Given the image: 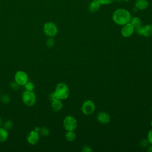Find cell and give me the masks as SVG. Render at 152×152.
<instances>
[{
    "label": "cell",
    "instance_id": "6da1fadb",
    "mask_svg": "<svg viewBox=\"0 0 152 152\" xmlns=\"http://www.w3.org/2000/svg\"><path fill=\"white\" fill-rule=\"evenodd\" d=\"M131 17L130 12L124 8L117 9L112 14L113 21L119 26H124L129 23Z\"/></svg>",
    "mask_w": 152,
    "mask_h": 152
},
{
    "label": "cell",
    "instance_id": "7a4b0ae2",
    "mask_svg": "<svg viewBox=\"0 0 152 152\" xmlns=\"http://www.w3.org/2000/svg\"><path fill=\"white\" fill-rule=\"evenodd\" d=\"M54 92L57 98L60 100H65L69 96V87L64 83H58L56 86Z\"/></svg>",
    "mask_w": 152,
    "mask_h": 152
},
{
    "label": "cell",
    "instance_id": "3957f363",
    "mask_svg": "<svg viewBox=\"0 0 152 152\" xmlns=\"http://www.w3.org/2000/svg\"><path fill=\"white\" fill-rule=\"evenodd\" d=\"M21 99L26 106H32L36 102V96L33 91L25 90L22 93Z\"/></svg>",
    "mask_w": 152,
    "mask_h": 152
},
{
    "label": "cell",
    "instance_id": "277c9868",
    "mask_svg": "<svg viewBox=\"0 0 152 152\" xmlns=\"http://www.w3.org/2000/svg\"><path fill=\"white\" fill-rule=\"evenodd\" d=\"M44 33L49 37H53L58 34V28L56 24L52 21L45 23L43 27Z\"/></svg>",
    "mask_w": 152,
    "mask_h": 152
},
{
    "label": "cell",
    "instance_id": "5b68a950",
    "mask_svg": "<svg viewBox=\"0 0 152 152\" xmlns=\"http://www.w3.org/2000/svg\"><path fill=\"white\" fill-rule=\"evenodd\" d=\"M96 109L94 103L91 100H87L83 102L81 105V110L83 114L86 115H90L92 114Z\"/></svg>",
    "mask_w": 152,
    "mask_h": 152
},
{
    "label": "cell",
    "instance_id": "8992f818",
    "mask_svg": "<svg viewBox=\"0 0 152 152\" xmlns=\"http://www.w3.org/2000/svg\"><path fill=\"white\" fill-rule=\"evenodd\" d=\"M63 124L66 131H74L77 126V121L74 116H67L64 118Z\"/></svg>",
    "mask_w": 152,
    "mask_h": 152
},
{
    "label": "cell",
    "instance_id": "52a82bcc",
    "mask_svg": "<svg viewBox=\"0 0 152 152\" xmlns=\"http://www.w3.org/2000/svg\"><path fill=\"white\" fill-rule=\"evenodd\" d=\"M14 81L20 86H24L28 81V75L24 71H18L15 74Z\"/></svg>",
    "mask_w": 152,
    "mask_h": 152
},
{
    "label": "cell",
    "instance_id": "ba28073f",
    "mask_svg": "<svg viewBox=\"0 0 152 152\" xmlns=\"http://www.w3.org/2000/svg\"><path fill=\"white\" fill-rule=\"evenodd\" d=\"M138 35L143 36L145 37H150L152 36V25L146 24L142 26L140 28L135 30Z\"/></svg>",
    "mask_w": 152,
    "mask_h": 152
},
{
    "label": "cell",
    "instance_id": "9c48e42d",
    "mask_svg": "<svg viewBox=\"0 0 152 152\" xmlns=\"http://www.w3.org/2000/svg\"><path fill=\"white\" fill-rule=\"evenodd\" d=\"M122 28H121V34L124 37H129L132 35L135 31V28L134 26L129 23L122 26Z\"/></svg>",
    "mask_w": 152,
    "mask_h": 152
},
{
    "label": "cell",
    "instance_id": "30bf717a",
    "mask_svg": "<svg viewBox=\"0 0 152 152\" xmlns=\"http://www.w3.org/2000/svg\"><path fill=\"white\" fill-rule=\"evenodd\" d=\"M39 139H40L39 132L34 130L30 131L27 137V141L28 142V144L31 145L36 144L39 142Z\"/></svg>",
    "mask_w": 152,
    "mask_h": 152
},
{
    "label": "cell",
    "instance_id": "8fae6325",
    "mask_svg": "<svg viewBox=\"0 0 152 152\" xmlns=\"http://www.w3.org/2000/svg\"><path fill=\"white\" fill-rule=\"evenodd\" d=\"M97 121L102 124H107L110 120L109 115L105 112H100L97 116Z\"/></svg>",
    "mask_w": 152,
    "mask_h": 152
},
{
    "label": "cell",
    "instance_id": "7c38bea8",
    "mask_svg": "<svg viewBox=\"0 0 152 152\" xmlns=\"http://www.w3.org/2000/svg\"><path fill=\"white\" fill-rule=\"evenodd\" d=\"M101 5L102 4L99 1V0H93L90 2L88 5V10L91 12H96L99 10Z\"/></svg>",
    "mask_w": 152,
    "mask_h": 152
},
{
    "label": "cell",
    "instance_id": "4fadbf2b",
    "mask_svg": "<svg viewBox=\"0 0 152 152\" xmlns=\"http://www.w3.org/2000/svg\"><path fill=\"white\" fill-rule=\"evenodd\" d=\"M149 3L147 0H136L135 2V7L138 10H144L147 8Z\"/></svg>",
    "mask_w": 152,
    "mask_h": 152
},
{
    "label": "cell",
    "instance_id": "5bb4252c",
    "mask_svg": "<svg viewBox=\"0 0 152 152\" xmlns=\"http://www.w3.org/2000/svg\"><path fill=\"white\" fill-rule=\"evenodd\" d=\"M51 107H52V109H53V110H54L55 112L60 111L63 107V104L61 102V100L57 99H55V100L52 101L51 102Z\"/></svg>",
    "mask_w": 152,
    "mask_h": 152
},
{
    "label": "cell",
    "instance_id": "9a60e30c",
    "mask_svg": "<svg viewBox=\"0 0 152 152\" xmlns=\"http://www.w3.org/2000/svg\"><path fill=\"white\" fill-rule=\"evenodd\" d=\"M130 23L134 26L135 30L140 28V27H141L142 26L141 19L139 17H136V16L131 17Z\"/></svg>",
    "mask_w": 152,
    "mask_h": 152
},
{
    "label": "cell",
    "instance_id": "2e32d148",
    "mask_svg": "<svg viewBox=\"0 0 152 152\" xmlns=\"http://www.w3.org/2000/svg\"><path fill=\"white\" fill-rule=\"evenodd\" d=\"M8 137V132L3 127H0V143L5 142Z\"/></svg>",
    "mask_w": 152,
    "mask_h": 152
},
{
    "label": "cell",
    "instance_id": "e0dca14e",
    "mask_svg": "<svg viewBox=\"0 0 152 152\" xmlns=\"http://www.w3.org/2000/svg\"><path fill=\"white\" fill-rule=\"evenodd\" d=\"M76 138V134L74 131H67L65 134V138L68 141H73Z\"/></svg>",
    "mask_w": 152,
    "mask_h": 152
},
{
    "label": "cell",
    "instance_id": "ac0fdd59",
    "mask_svg": "<svg viewBox=\"0 0 152 152\" xmlns=\"http://www.w3.org/2000/svg\"><path fill=\"white\" fill-rule=\"evenodd\" d=\"M24 86L26 90H28V91H33L35 87L34 83L28 81L24 85Z\"/></svg>",
    "mask_w": 152,
    "mask_h": 152
},
{
    "label": "cell",
    "instance_id": "d6986e66",
    "mask_svg": "<svg viewBox=\"0 0 152 152\" xmlns=\"http://www.w3.org/2000/svg\"><path fill=\"white\" fill-rule=\"evenodd\" d=\"M2 126H3V128H4L5 129L8 131L12 129L13 126V123L11 120H8L5 121L4 123H3Z\"/></svg>",
    "mask_w": 152,
    "mask_h": 152
},
{
    "label": "cell",
    "instance_id": "ffe728a7",
    "mask_svg": "<svg viewBox=\"0 0 152 152\" xmlns=\"http://www.w3.org/2000/svg\"><path fill=\"white\" fill-rule=\"evenodd\" d=\"M39 133H40L41 135L46 137V136L49 135V129H48L47 127L43 126V127H42V128H40Z\"/></svg>",
    "mask_w": 152,
    "mask_h": 152
},
{
    "label": "cell",
    "instance_id": "44dd1931",
    "mask_svg": "<svg viewBox=\"0 0 152 152\" xmlns=\"http://www.w3.org/2000/svg\"><path fill=\"white\" fill-rule=\"evenodd\" d=\"M55 40L53 39V37H49L46 40V44L47 45V46L49 48H52L55 45Z\"/></svg>",
    "mask_w": 152,
    "mask_h": 152
},
{
    "label": "cell",
    "instance_id": "7402d4cb",
    "mask_svg": "<svg viewBox=\"0 0 152 152\" xmlns=\"http://www.w3.org/2000/svg\"><path fill=\"white\" fill-rule=\"evenodd\" d=\"M1 100L4 103H8L10 102V97L8 94H3L1 97Z\"/></svg>",
    "mask_w": 152,
    "mask_h": 152
},
{
    "label": "cell",
    "instance_id": "603a6c76",
    "mask_svg": "<svg viewBox=\"0 0 152 152\" xmlns=\"http://www.w3.org/2000/svg\"><path fill=\"white\" fill-rule=\"evenodd\" d=\"M10 86H11V87L13 90H18V89L19 88V87H20V86L17 83H16V82L14 81H12V83H11Z\"/></svg>",
    "mask_w": 152,
    "mask_h": 152
},
{
    "label": "cell",
    "instance_id": "cb8c5ba5",
    "mask_svg": "<svg viewBox=\"0 0 152 152\" xmlns=\"http://www.w3.org/2000/svg\"><path fill=\"white\" fill-rule=\"evenodd\" d=\"M147 140L148 142L152 145V129H151L148 132Z\"/></svg>",
    "mask_w": 152,
    "mask_h": 152
},
{
    "label": "cell",
    "instance_id": "d4e9b609",
    "mask_svg": "<svg viewBox=\"0 0 152 152\" xmlns=\"http://www.w3.org/2000/svg\"><path fill=\"white\" fill-rule=\"evenodd\" d=\"M115 0H99L102 5H109L112 4Z\"/></svg>",
    "mask_w": 152,
    "mask_h": 152
},
{
    "label": "cell",
    "instance_id": "484cf974",
    "mask_svg": "<svg viewBox=\"0 0 152 152\" xmlns=\"http://www.w3.org/2000/svg\"><path fill=\"white\" fill-rule=\"evenodd\" d=\"M82 151H84V152H90V151H92L93 150H92V148L90 146H88V145H84V147H83Z\"/></svg>",
    "mask_w": 152,
    "mask_h": 152
},
{
    "label": "cell",
    "instance_id": "4316f807",
    "mask_svg": "<svg viewBox=\"0 0 152 152\" xmlns=\"http://www.w3.org/2000/svg\"><path fill=\"white\" fill-rule=\"evenodd\" d=\"M49 97V99H50V100L51 102L53 101V100H55V99H58L57 97H56V94H55V92H52V93H50Z\"/></svg>",
    "mask_w": 152,
    "mask_h": 152
},
{
    "label": "cell",
    "instance_id": "83f0119b",
    "mask_svg": "<svg viewBox=\"0 0 152 152\" xmlns=\"http://www.w3.org/2000/svg\"><path fill=\"white\" fill-rule=\"evenodd\" d=\"M40 127H38V126H36V127H35L34 128V131H37V132H39V131H40Z\"/></svg>",
    "mask_w": 152,
    "mask_h": 152
},
{
    "label": "cell",
    "instance_id": "f1b7e54d",
    "mask_svg": "<svg viewBox=\"0 0 152 152\" xmlns=\"http://www.w3.org/2000/svg\"><path fill=\"white\" fill-rule=\"evenodd\" d=\"M3 125V121L2 119V118L0 116V127Z\"/></svg>",
    "mask_w": 152,
    "mask_h": 152
},
{
    "label": "cell",
    "instance_id": "f546056e",
    "mask_svg": "<svg viewBox=\"0 0 152 152\" xmlns=\"http://www.w3.org/2000/svg\"><path fill=\"white\" fill-rule=\"evenodd\" d=\"M148 151L150 152H152V146H150L148 148Z\"/></svg>",
    "mask_w": 152,
    "mask_h": 152
},
{
    "label": "cell",
    "instance_id": "4dcf8cb0",
    "mask_svg": "<svg viewBox=\"0 0 152 152\" xmlns=\"http://www.w3.org/2000/svg\"><path fill=\"white\" fill-rule=\"evenodd\" d=\"M124 1H131V0H124Z\"/></svg>",
    "mask_w": 152,
    "mask_h": 152
},
{
    "label": "cell",
    "instance_id": "1f68e13d",
    "mask_svg": "<svg viewBox=\"0 0 152 152\" xmlns=\"http://www.w3.org/2000/svg\"><path fill=\"white\" fill-rule=\"evenodd\" d=\"M151 126H152V121H151Z\"/></svg>",
    "mask_w": 152,
    "mask_h": 152
},
{
    "label": "cell",
    "instance_id": "d6a6232c",
    "mask_svg": "<svg viewBox=\"0 0 152 152\" xmlns=\"http://www.w3.org/2000/svg\"><path fill=\"white\" fill-rule=\"evenodd\" d=\"M151 112H152V107H151Z\"/></svg>",
    "mask_w": 152,
    "mask_h": 152
},
{
    "label": "cell",
    "instance_id": "836d02e7",
    "mask_svg": "<svg viewBox=\"0 0 152 152\" xmlns=\"http://www.w3.org/2000/svg\"><path fill=\"white\" fill-rule=\"evenodd\" d=\"M117 1H120V0H117Z\"/></svg>",
    "mask_w": 152,
    "mask_h": 152
}]
</instances>
